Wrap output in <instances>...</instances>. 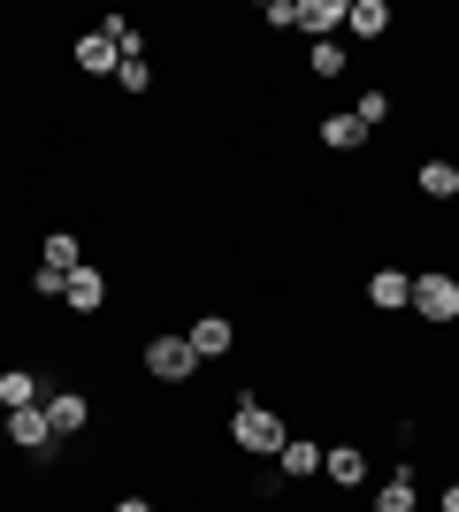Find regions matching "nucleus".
<instances>
[{"label": "nucleus", "instance_id": "f257e3e1", "mask_svg": "<svg viewBox=\"0 0 459 512\" xmlns=\"http://www.w3.org/2000/svg\"><path fill=\"white\" fill-rule=\"evenodd\" d=\"M230 444L253 451V459H276V451H284V421H276L261 398H238V413H230Z\"/></svg>", "mask_w": 459, "mask_h": 512}, {"label": "nucleus", "instance_id": "f03ea898", "mask_svg": "<svg viewBox=\"0 0 459 512\" xmlns=\"http://www.w3.org/2000/svg\"><path fill=\"white\" fill-rule=\"evenodd\" d=\"M414 314L437 321V329L459 321V276H452V268H421V276H414Z\"/></svg>", "mask_w": 459, "mask_h": 512}, {"label": "nucleus", "instance_id": "7ed1b4c3", "mask_svg": "<svg viewBox=\"0 0 459 512\" xmlns=\"http://www.w3.org/2000/svg\"><path fill=\"white\" fill-rule=\"evenodd\" d=\"M192 367H199V352L184 337H153L146 344V375L153 383H192Z\"/></svg>", "mask_w": 459, "mask_h": 512}, {"label": "nucleus", "instance_id": "20e7f679", "mask_svg": "<svg viewBox=\"0 0 459 512\" xmlns=\"http://www.w3.org/2000/svg\"><path fill=\"white\" fill-rule=\"evenodd\" d=\"M39 406H46V428H54V436H77V428L92 421V406H85V390H46Z\"/></svg>", "mask_w": 459, "mask_h": 512}, {"label": "nucleus", "instance_id": "39448f33", "mask_svg": "<svg viewBox=\"0 0 459 512\" xmlns=\"http://www.w3.org/2000/svg\"><path fill=\"white\" fill-rule=\"evenodd\" d=\"M230 337H238V329H230V314H199L192 329H184V344H192L199 360H222V352H230Z\"/></svg>", "mask_w": 459, "mask_h": 512}, {"label": "nucleus", "instance_id": "423d86ee", "mask_svg": "<svg viewBox=\"0 0 459 512\" xmlns=\"http://www.w3.org/2000/svg\"><path fill=\"white\" fill-rule=\"evenodd\" d=\"M368 306H383V314L414 306V276H406V268H375L368 276Z\"/></svg>", "mask_w": 459, "mask_h": 512}, {"label": "nucleus", "instance_id": "0eeeda50", "mask_svg": "<svg viewBox=\"0 0 459 512\" xmlns=\"http://www.w3.org/2000/svg\"><path fill=\"white\" fill-rule=\"evenodd\" d=\"M8 444H16V451H54V428H46V406H23V413H8Z\"/></svg>", "mask_w": 459, "mask_h": 512}, {"label": "nucleus", "instance_id": "6e6552de", "mask_svg": "<svg viewBox=\"0 0 459 512\" xmlns=\"http://www.w3.org/2000/svg\"><path fill=\"white\" fill-rule=\"evenodd\" d=\"M322 474L337 482V490H360V482H368V451H352V444H329V451H322Z\"/></svg>", "mask_w": 459, "mask_h": 512}, {"label": "nucleus", "instance_id": "1a4fd4ad", "mask_svg": "<svg viewBox=\"0 0 459 512\" xmlns=\"http://www.w3.org/2000/svg\"><path fill=\"white\" fill-rule=\"evenodd\" d=\"M62 299L77 306V314H100V306H108V276H100V268H69Z\"/></svg>", "mask_w": 459, "mask_h": 512}, {"label": "nucleus", "instance_id": "9d476101", "mask_svg": "<svg viewBox=\"0 0 459 512\" xmlns=\"http://www.w3.org/2000/svg\"><path fill=\"white\" fill-rule=\"evenodd\" d=\"M77 69H85V77H115V69H123L108 31H85V39H77Z\"/></svg>", "mask_w": 459, "mask_h": 512}, {"label": "nucleus", "instance_id": "9b49d317", "mask_svg": "<svg viewBox=\"0 0 459 512\" xmlns=\"http://www.w3.org/2000/svg\"><path fill=\"white\" fill-rule=\"evenodd\" d=\"M345 8H352V0H299V31H306V39H314V46H322L329 31L345 23Z\"/></svg>", "mask_w": 459, "mask_h": 512}, {"label": "nucleus", "instance_id": "f8f14e48", "mask_svg": "<svg viewBox=\"0 0 459 512\" xmlns=\"http://www.w3.org/2000/svg\"><path fill=\"white\" fill-rule=\"evenodd\" d=\"M276 467H284L291 482H306V474H322V444H306V436H284V451H276Z\"/></svg>", "mask_w": 459, "mask_h": 512}, {"label": "nucleus", "instance_id": "ddd939ff", "mask_svg": "<svg viewBox=\"0 0 459 512\" xmlns=\"http://www.w3.org/2000/svg\"><path fill=\"white\" fill-rule=\"evenodd\" d=\"M46 390H39V375H23V367H8L0 375V413H23V406H39Z\"/></svg>", "mask_w": 459, "mask_h": 512}, {"label": "nucleus", "instance_id": "4468645a", "mask_svg": "<svg viewBox=\"0 0 459 512\" xmlns=\"http://www.w3.org/2000/svg\"><path fill=\"white\" fill-rule=\"evenodd\" d=\"M345 23H352V39H383V31H391V8H383V0H352Z\"/></svg>", "mask_w": 459, "mask_h": 512}, {"label": "nucleus", "instance_id": "2eb2a0df", "mask_svg": "<svg viewBox=\"0 0 459 512\" xmlns=\"http://www.w3.org/2000/svg\"><path fill=\"white\" fill-rule=\"evenodd\" d=\"M322 146H337V153L368 146V123H360V115H329V123H322Z\"/></svg>", "mask_w": 459, "mask_h": 512}, {"label": "nucleus", "instance_id": "dca6fc26", "mask_svg": "<svg viewBox=\"0 0 459 512\" xmlns=\"http://www.w3.org/2000/svg\"><path fill=\"white\" fill-rule=\"evenodd\" d=\"M414 184H421L429 199H459V169H452V161H421Z\"/></svg>", "mask_w": 459, "mask_h": 512}, {"label": "nucleus", "instance_id": "f3484780", "mask_svg": "<svg viewBox=\"0 0 459 512\" xmlns=\"http://www.w3.org/2000/svg\"><path fill=\"white\" fill-rule=\"evenodd\" d=\"M375 512H414V467H406V474H391V482L375 490Z\"/></svg>", "mask_w": 459, "mask_h": 512}, {"label": "nucleus", "instance_id": "a211bd4d", "mask_svg": "<svg viewBox=\"0 0 459 512\" xmlns=\"http://www.w3.org/2000/svg\"><path fill=\"white\" fill-rule=\"evenodd\" d=\"M39 268L69 276V268H77V237H69V230H54V237H46V253H39Z\"/></svg>", "mask_w": 459, "mask_h": 512}, {"label": "nucleus", "instance_id": "6ab92c4d", "mask_svg": "<svg viewBox=\"0 0 459 512\" xmlns=\"http://www.w3.org/2000/svg\"><path fill=\"white\" fill-rule=\"evenodd\" d=\"M306 69H314V77H345V46H337V39H322L314 54H306Z\"/></svg>", "mask_w": 459, "mask_h": 512}, {"label": "nucleus", "instance_id": "aec40b11", "mask_svg": "<svg viewBox=\"0 0 459 512\" xmlns=\"http://www.w3.org/2000/svg\"><path fill=\"white\" fill-rule=\"evenodd\" d=\"M146 85H153L146 54H123V69H115V92H146Z\"/></svg>", "mask_w": 459, "mask_h": 512}, {"label": "nucleus", "instance_id": "412c9836", "mask_svg": "<svg viewBox=\"0 0 459 512\" xmlns=\"http://www.w3.org/2000/svg\"><path fill=\"white\" fill-rule=\"evenodd\" d=\"M352 115H360V123L375 130V123H383V115H391V92H375V85H368V92H360V107H352Z\"/></svg>", "mask_w": 459, "mask_h": 512}, {"label": "nucleus", "instance_id": "4be33fe9", "mask_svg": "<svg viewBox=\"0 0 459 512\" xmlns=\"http://www.w3.org/2000/svg\"><path fill=\"white\" fill-rule=\"evenodd\" d=\"M268 23H276V31H299V0H268Z\"/></svg>", "mask_w": 459, "mask_h": 512}, {"label": "nucleus", "instance_id": "5701e85b", "mask_svg": "<svg viewBox=\"0 0 459 512\" xmlns=\"http://www.w3.org/2000/svg\"><path fill=\"white\" fill-rule=\"evenodd\" d=\"M62 283L69 276H54V268H31V291H39V299H62Z\"/></svg>", "mask_w": 459, "mask_h": 512}, {"label": "nucleus", "instance_id": "b1692460", "mask_svg": "<svg viewBox=\"0 0 459 512\" xmlns=\"http://www.w3.org/2000/svg\"><path fill=\"white\" fill-rule=\"evenodd\" d=\"M115 512H153V505H146V497H123V505H115Z\"/></svg>", "mask_w": 459, "mask_h": 512}, {"label": "nucleus", "instance_id": "393cba45", "mask_svg": "<svg viewBox=\"0 0 459 512\" xmlns=\"http://www.w3.org/2000/svg\"><path fill=\"white\" fill-rule=\"evenodd\" d=\"M444 512H459V482H452V490H444Z\"/></svg>", "mask_w": 459, "mask_h": 512}, {"label": "nucleus", "instance_id": "a878e982", "mask_svg": "<svg viewBox=\"0 0 459 512\" xmlns=\"http://www.w3.org/2000/svg\"><path fill=\"white\" fill-rule=\"evenodd\" d=\"M452 39H459V31H452Z\"/></svg>", "mask_w": 459, "mask_h": 512}]
</instances>
